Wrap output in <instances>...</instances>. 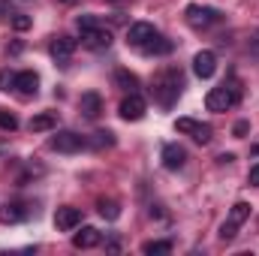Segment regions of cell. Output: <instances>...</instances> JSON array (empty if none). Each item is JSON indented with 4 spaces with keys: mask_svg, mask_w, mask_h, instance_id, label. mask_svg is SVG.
Listing matches in <instances>:
<instances>
[{
    "mask_svg": "<svg viewBox=\"0 0 259 256\" xmlns=\"http://www.w3.org/2000/svg\"><path fill=\"white\" fill-rule=\"evenodd\" d=\"M61 3H75V0H61Z\"/></svg>",
    "mask_w": 259,
    "mask_h": 256,
    "instance_id": "32",
    "label": "cell"
},
{
    "mask_svg": "<svg viewBox=\"0 0 259 256\" xmlns=\"http://www.w3.org/2000/svg\"><path fill=\"white\" fill-rule=\"evenodd\" d=\"M52 151H58V154H75V151H81L84 145H88V139L84 136H78V133H72V130H61L58 136H52Z\"/></svg>",
    "mask_w": 259,
    "mask_h": 256,
    "instance_id": "4",
    "label": "cell"
},
{
    "mask_svg": "<svg viewBox=\"0 0 259 256\" xmlns=\"http://www.w3.org/2000/svg\"><path fill=\"white\" fill-rule=\"evenodd\" d=\"M154 36H157V27H154L151 21H133L127 27V46H133V49L148 46Z\"/></svg>",
    "mask_w": 259,
    "mask_h": 256,
    "instance_id": "5",
    "label": "cell"
},
{
    "mask_svg": "<svg viewBox=\"0 0 259 256\" xmlns=\"http://www.w3.org/2000/svg\"><path fill=\"white\" fill-rule=\"evenodd\" d=\"M235 100H238L235 88L220 84V88H211V91L205 94V109H208V112H226V109L235 106Z\"/></svg>",
    "mask_w": 259,
    "mask_h": 256,
    "instance_id": "2",
    "label": "cell"
},
{
    "mask_svg": "<svg viewBox=\"0 0 259 256\" xmlns=\"http://www.w3.org/2000/svg\"><path fill=\"white\" fill-rule=\"evenodd\" d=\"M247 181H250L253 187H259V163H256V166H250V175H247Z\"/></svg>",
    "mask_w": 259,
    "mask_h": 256,
    "instance_id": "31",
    "label": "cell"
},
{
    "mask_svg": "<svg viewBox=\"0 0 259 256\" xmlns=\"http://www.w3.org/2000/svg\"><path fill=\"white\" fill-rule=\"evenodd\" d=\"M30 24H33V18H30V15H24V12H18V15L12 18V27H15L18 33H24V30H30Z\"/></svg>",
    "mask_w": 259,
    "mask_h": 256,
    "instance_id": "25",
    "label": "cell"
},
{
    "mask_svg": "<svg viewBox=\"0 0 259 256\" xmlns=\"http://www.w3.org/2000/svg\"><path fill=\"white\" fill-rule=\"evenodd\" d=\"M163 166L169 169V172H178V169H184V163H187V151L181 148V145H175V142H169V145H163Z\"/></svg>",
    "mask_w": 259,
    "mask_h": 256,
    "instance_id": "8",
    "label": "cell"
},
{
    "mask_svg": "<svg viewBox=\"0 0 259 256\" xmlns=\"http://www.w3.org/2000/svg\"><path fill=\"white\" fill-rule=\"evenodd\" d=\"M220 18L223 15L217 9H211V6H199V3H190L187 6V21H190V27H196V30H205V27L217 24Z\"/></svg>",
    "mask_w": 259,
    "mask_h": 256,
    "instance_id": "3",
    "label": "cell"
},
{
    "mask_svg": "<svg viewBox=\"0 0 259 256\" xmlns=\"http://www.w3.org/2000/svg\"><path fill=\"white\" fill-rule=\"evenodd\" d=\"M142 253L145 256H166V253H172V241H145L142 244Z\"/></svg>",
    "mask_w": 259,
    "mask_h": 256,
    "instance_id": "19",
    "label": "cell"
},
{
    "mask_svg": "<svg viewBox=\"0 0 259 256\" xmlns=\"http://www.w3.org/2000/svg\"><path fill=\"white\" fill-rule=\"evenodd\" d=\"M139 52H145V55H169V52H172V42H169V39H163V36L157 33V36H154L148 46H142Z\"/></svg>",
    "mask_w": 259,
    "mask_h": 256,
    "instance_id": "17",
    "label": "cell"
},
{
    "mask_svg": "<svg viewBox=\"0 0 259 256\" xmlns=\"http://www.w3.org/2000/svg\"><path fill=\"white\" fill-rule=\"evenodd\" d=\"M55 226H58L61 232H72V229H78V226H81V211L72 208V205L58 208V211H55Z\"/></svg>",
    "mask_w": 259,
    "mask_h": 256,
    "instance_id": "7",
    "label": "cell"
},
{
    "mask_svg": "<svg viewBox=\"0 0 259 256\" xmlns=\"http://www.w3.org/2000/svg\"><path fill=\"white\" fill-rule=\"evenodd\" d=\"M0 130H6V133L18 130V118H15L9 109H0Z\"/></svg>",
    "mask_w": 259,
    "mask_h": 256,
    "instance_id": "23",
    "label": "cell"
},
{
    "mask_svg": "<svg viewBox=\"0 0 259 256\" xmlns=\"http://www.w3.org/2000/svg\"><path fill=\"white\" fill-rule=\"evenodd\" d=\"M235 229H238V223H232V220H226V223L220 226V241H226V244H229V241H232V238L238 235Z\"/></svg>",
    "mask_w": 259,
    "mask_h": 256,
    "instance_id": "26",
    "label": "cell"
},
{
    "mask_svg": "<svg viewBox=\"0 0 259 256\" xmlns=\"http://www.w3.org/2000/svg\"><path fill=\"white\" fill-rule=\"evenodd\" d=\"M97 208H100V214H103L106 220H115V217L121 214V205H118V202H112V199H100V202H97Z\"/></svg>",
    "mask_w": 259,
    "mask_h": 256,
    "instance_id": "20",
    "label": "cell"
},
{
    "mask_svg": "<svg viewBox=\"0 0 259 256\" xmlns=\"http://www.w3.org/2000/svg\"><path fill=\"white\" fill-rule=\"evenodd\" d=\"M196 124H199V121H193V118H178V121H175V130H178V133H193Z\"/></svg>",
    "mask_w": 259,
    "mask_h": 256,
    "instance_id": "29",
    "label": "cell"
},
{
    "mask_svg": "<svg viewBox=\"0 0 259 256\" xmlns=\"http://www.w3.org/2000/svg\"><path fill=\"white\" fill-rule=\"evenodd\" d=\"M190 136H193L199 145H208V142H211V127H208V124H196Z\"/></svg>",
    "mask_w": 259,
    "mask_h": 256,
    "instance_id": "24",
    "label": "cell"
},
{
    "mask_svg": "<svg viewBox=\"0 0 259 256\" xmlns=\"http://www.w3.org/2000/svg\"><path fill=\"white\" fill-rule=\"evenodd\" d=\"M247 217H250V205H247V202H235V205H232V211H229V220L241 226Z\"/></svg>",
    "mask_w": 259,
    "mask_h": 256,
    "instance_id": "21",
    "label": "cell"
},
{
    "mask_svg": "<svg viewBox=\"0 0 259 256\" xmlns=\"http://www.w3.org/2000/svg\"><path fill=\"white\" fill-rule=\"evenodd\" d=\"M21 220H24V211H21L18 202H6V205H0V223H21Z\"/></svg>",
    "mask_w": 259,
    "mask_h": 256,
    "instance_id": "16",
    "label": "cell"
},
{
    "mask_svg": "<svg viewBox=\"0 0 259 256\" xmlns=\"http://www.w3.org/2000/svg\"><path fill=\"white\" fill-rule=\"evenodd\" d=\"M91 145H94V148H112V145H115V133H109V130H97L94 139H91Z\"/></svg>",
    "mask_w": 259,
    "mask_h": 256,
    "instance_id": "22",
    "label": "cell"
},
{
    "mask_svg": "<svg viewBox=\"0 0 259 256\" xmlns=\"http://www.w3.org/2000/svg\"><path fill=\"white\" fill-rule=\"evenodd\" d=\"M78 109H81V115H84L88 121H97V118L103 115V97H100L97 91H88V94H81Z\"/></svg>",
    "mask_w": 259,
    "mask_h": 256,
    "instance_id": "11",
    "label": "cell"
},
{
    "mask_svg": "<svg viewBox=\"0 0 259 256\" xmlns=\"http://www.w3.org/2000/svg\"><path fill=\"white\" fill-rule=\"evenodd\" d=\"M30 133H49V130L58 127V115L55 112H39V115H33L30 118Z\"/></svg>",
    "mask_w": 259,
    "mask_h": 256,
    "instance_id": "15",
    "label": "cell"
},
{
    "mask_svg": "<svg viewBox=\"0 0 259 256\" xmlns=\"http://www.w3.org/2000/svg\"><path fill=\"white\" fill-rule=\"evenodd\" d=\"M72 52H75V39H72V36H58V39H52V46H49V55H52L58 64H66V61L72 58Z\"/></svg>",
    "mask_w": 259,
    "mask_h": 256,
    "instance_id": "12",
    "label": "cell"
},
{
    "mask_svg": "<svg viewBox=\"0 0 259 256\" xmlns=\"http://www.w3.org/2000/svg\"><path fill=\"white\" fill-rule=\"evenodd\" d=\"M118 112H121V118H124V121H142V118H145V112H148V103H145L139 94H130L127 100L121 103V109H118Z\"/></svg>",
    "mask_w": 259,
    "mask_h": 256,
    "instance_id": "9",
    "label": "cell"
},
{
    "mask_svg": "<svg viewBox=\"0 0 259 256\" xmlns=\"http://www.w3.org/2000/svg\"><path fill=\"white\" fill-rule=\"evenodd\" d=\"M100 241H103V235H100V229H94V226H81V232L72 235V247H75V250H91V247H97Z\"/></svg>",
    "mask_w": 259,
    "mask_h": 256,
    "instance_id": "14",
    "label": "cell"
},
{
    "mask_svg": "<svg viewBox=\"0 0 259 256\" xmlns=\"http://www.w3.org/2000/svg\"><path fill=\"white\" fill-rule=\"evenodd\" d=\"M193 72H196V78H211L217 72V55L208 52V49H202L193 58Z\"/></svg>",
    "mask_w": 259,
    "mask_h": 256,
    "instance_id": "10",
    "label": "cell"
},
{
    "mask_svg": "<svg viewBox=\"0 0 259 256\" xmlns=\"http://www.w3.org/2000/svg\"><path fill=\"white\" fill-rule=\"evenodd\" d=\"M0 91H15V72L0 69Z\"/></svg>",
    "mask_w": 259,
    "mask_h": 256,
    "instance_id": "27",
    "label": "cell"
},
{
    "mask_svg": "<svg viewBox=\"0 0 259 256\" xmlns=\"http://www.w3.org/2000/svg\"><path fill=\"white\" fill-rule=\"evenodd\" d=\"M81 46L91 49V52H106L112 46V30H106L100 24L91 27V30H81Z\"/></svg>",
    "mask_w": 259,
    "mask_h": 256,
    "instance_id": "6",
    "label": "cell"
},
{
    "mask_svg": "<svg viewBox=\"0 0 259 256\" xmlns=\"http://www.w3.org/2000/svg\"><path fill=\"white\" fill-rule=\"evenodd\" d=\"M181 88H184L181 69H178V66H166L163 72H157L151 94H154V100H157L160 106H172V103L181 97Z\"/></svg>",
    "mask_w": 259,
    "mask_h": 256,
    "instance_id": "1",
    "label": "cell"
},
{
    "mask_svg": "<svg viewBox=\"0 0 259 256\" xmlns=\"http://www.w3.org/2000/svg\"><path fill=\"white\" fill-rule=\"evenodd\" d=\"M247 130H250V124H247V121H238V124L232 127V133H235V139H244V136H247Z\"/></svg>",
    "mask_w": 259,
    "mask_h": 256,
    "instance_id": "30",
    "label": "cell"
},
{
    "mask_svg": "<svg viewBox=\"0 0 259 256\" xmlns=\"http://www.w3.org/2000/svg\"><path fill=\"white\" fill-rule=\"evenodd\" d=\"M36 88H39V75H36L33 69H21V72H15V91H18L21 97H33Z\"/></svg>",
    "mask_w": 259,
    "mask_h": 256,
    "instance_id": "13",
    "label": "cell"
},
{
    "mask_svg": "<svg viewBox=\"0 0 259 256\" xmlns=\"http://www.w3.org/2000/svg\"><path fill=\"white\" fill-rule=\"evenodd\" d=\"M115 84H118L121 91H127V94H136V88H139V78H136L130 69H118V72H115Z\"/></svg>",
    "mask_w": 259,
    "mask_h": 256,
    "instance_id": "18",
    "label": "cell"
},
{
    "mask_svg": "<svg viewBox=\"0 0 259 256\" xmlns=\"http://www.w3.org/2000/svg\"><path fill=\"white\" fill-rule=\"evenodd\" d=\"M78 30H91V27H97L100 21H97V15H78Z\"/></svg>",
    "mask_w": 259,
    "mask_h": 256,
    "instance_id": "28",
    "label": "cell"
}]
</instances>
